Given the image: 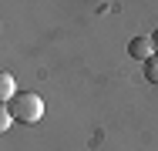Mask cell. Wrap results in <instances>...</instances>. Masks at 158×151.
I'll use <instances>...</instances> for the list:
<instances>
[{"label": "cell", "mask_w": 158, "mask_h": 151, "mask_svg": "<svg viewBox=\"0 0 158 151\" xmlns=\"http://www.w3.org/2000/svg\"><path fill=\"white\" fill-rule=\"evenodd\" d=\"M145 81L158 88V54H155L152 60H145Z\"/></svg>", "instance_id": "cell-4"}, {"label": "cell", "mask_w": 158, "mask_h": 151, "mask_svg": "<svg viewBox=\"0 0 158 151\" xmlns=\"http://www.w3.org/2000/svg\"><path fill=\"white\" fill-rule=\"evenodd\" d=\"M152 47H155V54H158V30L152 34Z\"/></svg>", "instance_id": "cell-6"}, {"label": "cell", "mask_w": 158, "mask_h": 151, "mask_svg": "<svg viewBox=\"0 0 158 151\" xmlns=\"http://www.w3.org/2000/svg\"><path fill=\"white\" fill-rule=\"evenodd\" d=\"M10 124H14V114H10V108H7V104H0V134H3Z\"/></svg>", "instance_id": "cell-5"}, {"label": "cell", "mask_w": 158, "mask_h": 151, "mask_svg": "<svg viewBox=\"0 0 158 151\" xmlns=\"http://www.w3.org/2000/svg\"><path fill=\"white\" fill-rule=\"evenodd\" d=\"M14 94H17V84H14V74L0 71V104H10V101H14Z\"/></svg>", "instance_id": "cell-3"}, {"label": "cell", "mask_w": 158, "mask_h": 151, "mask_svg": "<svg viewBox=\"0 0 158 151\" xmlns=\"http://www.w3.org/2000/svg\"><path fill=\"white\" fill-rule=\"evenodd\" d=\"M128 54L135 60H152L155 57V47H152V37H135L131 44H128Z\"/></svg>", "instance_id": "cell-2"}, {"label": "cell", "mask_w": 158, "mask_h": 151, "mask_svg": "<svg viewBox=\"0 0 158 151\" xmlns=\"http://www.w3.org/2000/svg\"><path fill=\"white\" fill-rule=\"evenodd\" d=\"M7 108H10L14 121H24V124H34V121L44 118V101H40V94H34V91H17Z\"/></svg>", "instance_id": "cell-1"}]
</instances>
